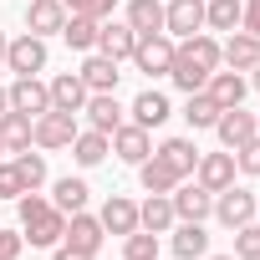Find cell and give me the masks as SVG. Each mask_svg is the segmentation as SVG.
<instances>
[{
    "label": "cell",
    "mask_w": 260,
    "mask_h": 260,
    "mask_svg": "<svg viewBox=\"0 0 260 260\" xmlns=\"http://www.w3.org/2000/svg\"><path fill=\"white\" fill-rule=\"evenodd\" d=\"M16 214H21V235L36 245V250H56L61 235H67V214L41 194V189H26L16 199Z\"/></svg>",
    "instance_id": "1"
},
{
    "label": "cell",
    "mask_w": 260,
    "mask_h": 260,
    "mask_svg": "<svg viewBox=\"0 0 260 260\" xmlns=\"http://www.w3.org/2000/svg\"><path fill=\"white\" fill-rule=\"evenodd\" d=\"M77 133H82V127H77V112H56V107H46V112L31 122V148H41V153H61V148H72Z\"/></svg>",
    "instance_id": "2"
},
{
    "label": "cell",
    "mask_w": 260,
    "mask_h": 260,
    "mask_svg": "<svg viewBox=\"0 0 260 260\" xmlns=\"http://www.w3.org/2000/svg\"><path fill=\"white\" fill-rule=\"evenodd\" d=\"M46 61H51V51H46V41H41V36H31V31L11 36V46H6V67H11L16 77H41V72H46Z\"/></svg>",
    "instance_id": "3"
},
{
    "label": "cell",
    "mask_w": 260,
    "mask_h": 260,
    "mask_svg": "<svg viewBox=\"0 0 260 260\" xmlns=\"http://www.w3.org/2000/svg\"><path fill=\"white\" fill-rule=\"evenodd\" d=\"M255 214H260V199H255L250 189L230 184V189H219V194H214V214H209V219H219L224 230H240V224H250Z\"/></svg>",
    "instance_id": "4"
},
{
    "label": "cell",
    "mask_w": 260,
    "mask_h": 260,
    "mask_svg": "<svg viewBox=\"0 0 260 260\" xmlns=\"http://www.w3.org/2000/svg\"><path fill=\"white\" fill-rule=\"evenodd\" d=\"M133 61L143 77H169V67H174V36H138V46H133Z\"/></svg>",
    "instance_id": "5"
},
{
    "label": "cell",
    "mask_w": 260,
    "mask_h": 260,
    "mask_svg": "<svg viewBox=\"0 0 260 260\" xmlns=\"http://www.w3.org/2000/svg\"><path fill=\"white\" fill-rule=\"evenodd\" d=\"M194 31H204V0H164V36L184 41Z\"/></svg>",
    "instance_id": "6"
},
{
    "label": "cell",
    "mask_w": 260,
    "mask_h": 260,
    "mask_svg": "<svg viewBox=\"0 0 260 260\" xmlns=\"http://www.w3.org/2000/svg\"><path fill=\"white\" fill-rule=\"evenodd\" d=\"M235 153L230 148H219V153H199V164H194V184H204L209 194H219V189H230L235 184Z\"/></svg>",
    "instance_id": "7"
},
{
    "label": "cell",
    "mask_w": 260,
    "mask_h": 260,
    "mask_svg": "<svg viewBox=\"0 0 260 260\" xmlns=\"http://www.w3.org/2000/svg\"><path fill=\"white\" fill-rule=\"evenodd\" d=\"M214 133H219V148H245L255 133H260V127H255V112H245V102L240 107H224L219 112V122H214Z\"/></svg>",
    "instance_id": "8"
},
{
    "label": "cell",
    "mask_w": 260,
    "mask_h": 260,
    "mask_svg": "<svg viewBox=\"0 0 260 260\" xmlns=\"http://www.w3.org/2000/svg\"><path fill=\"white\" fill-rule=\"evenodd\" d=\"M102 240H107V230H102V219H97V214H87V209L67 214V235H61V245L97 255V250H102Z\"/></svg>",
    "instance_id": "9"
},
{
    "label": "cell",
    "mask_w": 260,
    "mask_h": 260,
    "mask_svg": "<svg viewBox=\"0 0 260 260\" xmlns=\"http://www.w3.org/2000/svg\"><path fill=\"white\" fill-rule=\"evenodd\" d=\"M169 250H174V260H204L209 255V230L199 219H179L169 230Z\"/></svg>",
    "instance_id": "10"
},
{
    "label": "cell",
    "mask_w": 260,
    "mask_h": 260,
    "mask_svg": "<svg viewBox=\"0 0 260 260\" xmlns=\"http://www.w3.org/2000/svg\"><path fill=\"white\" fill-rule=\"evenodd\" d=\"M133 46H138V31L127 26V21H112V16H107V21L97 26V46H92V51H102V56H112V61H127Z\"/></svg>",
    "instance_id": "11"
},
{
    "label": "cell",
    "mask_w": 260,
    "mask_h": 260,
    "mask_svg": "<svg viewBox=\"0 0 260 260\" xmlns=\"http://www.w3.org/2000/svg\"><path fill=\"white\" fill-rule=\"evenodd\" d=\"M6 97H11L16 112H31V117H41V112L51 107V87H46L41 77H16V82L6 87Z\"/></svg>",
    "instance_id": "12"
},
{
    "label": "cell",
    "mask_w": 260,
    "mask_h": 260,
    "mask_svg": "<svg viewBox=\"0 0 260 260\" xmlns=\"http://www.w3.org/2000/svg\"><path fill=\"white\" fill-rule=\"evenodd\" d=\"M169 199H174V214H179V219H199V224H204V219L214 214V194H209L204 184H194V179H184Z\"/></svg>",
    "instance_id": "13"
},
{
    "label": "cell",
    "mask_w": 260,
    "mask_h": 260,
    "mask_svg": "<svg viewBox=\"0 0 260 260\" xmlns=\"http://www.w3.org/2000/svg\"><path fill=\"white\" fill-rule=\"evenodd\" d=\"M82 112H87V127H97V133H107V138H112L117 127H122V112H127V107L117 102V92H92Z\"/></svg>",
    "instance_id": "14"
},
{
    "label": "cell",
    "mask_w": 260,
    "mask_h": 260,
    "mask_svg": "<svg viewBox=\"0 0 260 260\" xmlns=\"http://www.w3.org/2000/svg\"><path fill=\"white\" fill-rule=\"evenodd\" d=\"M127 112H133L138 127H148V133H153V127H164V122L174 117V102H169L158 87H143V92L133 97V107H127Z\"/></svg>",
    "instance_id": "15"
},
{
    "label": "cell",
    "mask_w": 260,
    "mask_h": 260,
    "mask_svg": "<svg viewBox=\"0 0 260 260\" xmlns=\"http://www.w3.org/2000/svg\"><path fill=\"white\" fill-rule=\"evenodd\" d=\"M117 67H122V61H112V56H102V51H87V61L77 67V77L87 82V92H117V82H122Z\"/></svg>",
    "instance_id": "16"
},
{
    "label": "cell",
    "mask_w": 260,
    "mask_h": 260,
    "mask_svg": "<svg viewBox=\"0 0 260 260\" xmlns=\"http://www.w3.org/2000/svg\"><path fill=\"white\" fill-rule=\"evenodd\" d=\"M219 61H224L230 72H250V67L260 61V36H250V31H230V36L219 41Z\"/></svg>",
    "instance_id": "17"
},
{
    "label": "cell",
    "mask_w": 260,
    "mask_h": 260,
    "mask_svg": "<svg viewBox=\"0 0 260 260\" xmlns=\"http://www.w3.org/2000/svg\"><path fill=\"white\" fill-rule=\"evenodd\" d=\"M97 219H102L107 235H133L138 230V204L127 199V194H107L102 209H97Z\"/></svg>",
    "instance_id": "18"
},
{
    "label": "cell",
    "mask_w": 260,
    "mask_h": 260,
    "mask_svg": "<svg viewBox=\"0 0 260 260\" xmlns=\"http://www.w3.org/2000/svg\"><path fill=\"white\" fill-rule=\"evenodd\" d=\"M61 26H67V6L61 0H31L26 6V31L31 36H61Z\"/></svg>",
    "instance_id": "19"
},
{
    "label": "cell",
    "mask_w": 260,
    "mask_h": 260,
    "mask_svg": "<svg viewBox=\"0 0 260 260\" xmlns=\"http://www.w3.org/2000/svg\"><path fill=\"white\" fill-rule=\"evenodd\" d=\"M112 153L122 158V164H143L148 153H153V138H148V127H138V122H122L117 133H112Z\"/></svg>",
    "instance_id": "20"
},
{
    "label": "cell",
    "mask_w": 260,
    "mask_h": 260,
    "mask_svg": "<svg viewBox=\"0 0 260 260\" xmlns=\"http://www.w3.org/2000/svg\"><path fill=\"white\" fill-rule=\"evenodd\" d=\"M204 92H209L219 107H240V102H245V92H250V77H245V72H230V67H219V72H209Z\"/></svg>",
    "instance_id": "21"
},
{
    "label": "cell",
    "mask_w": 260,
    "mask_h": 260,
    "mask_svg": "<svg viewBox=\"0 0 260 260\" xmlns=\"http://www.w3.org/2000/svg\"><path fill=\"white\" fill-rule=\"evenodd\" d=\"M46 87H51V107H56V112H82V107H87V97H92V92H87V82H82L77 72H56Z\"/></svg>",
    "instance_id": "22"
},
{
    "label": "cell",
    "mask_w": 260,
    "mask_h": 260,
    "mask_svg": "<svg viewBox=\"0 0 260 260\" xmlns=\"http://www.w3.org/2000/svg\"><path fill=\"white\" fill-rule=\"evenodd\" d=\"M31 122H36V117H31V112H16V107L0 112V148H6L11 158L31 148Z\"/></svg>",
    "instance_id": "23"
},
{
    "label": "cell",
    "mask_w": 260,
    "mask_h": 260,
    "mask_svg": "<svg viewBox=\"0 0 260 260\" xmlns=\"http://www.w3.org/2000/svg\"><path fill=\"white\" fill-rule=\"evenodd\" d=\"M107 153H112V138L97 133V127H82L72 138V164L77 169H97V164H107Z\"/></svg>",
    "instance_id": "24"
},
{
    "label": "cell",
    "mask_w": 260,
    "mask_h": 260,
    "mask_svg": "<svg viewBox=\"0 0 260 260\" xmlns=\"http://www.w3.org/2000/svg\"><path fill=\"white\" fill-rule=\"evenodd\" d=\"M153 153H158L179 179H194V164H199V143H194V138H164Z\"/></svg>",
    "instance_id": "25"
},
{
    "label": "cell",
    "mask_w": 260,
    "mask_h": 260,
    "mask_svg": "<svg viewBox=\"0 0 260 260\" xmlns=\"http://www.w3.org/2000/svg\"><path fill=\"white\" fill-rule=\"evenodd\" d=\"M174 224H179V214H174V199H169V194H148V199L138 204V230L169 235Z\"/></svg>",
    "instance_id": "26"
},
{
    "label": "cell",
    "mask_w": 260,
    "mask_h": 260,
    "mask_svg": "<svg viewBox=\"0 0 260 260\" xmlns=\"http://www.w3.org/2000/svg\"><path fill=\"white\" fill-rule=\"evenodd\" d=\"M138 184H143V194H174L184 179H179V174H174L158 153H148V158L138 164Z\"/></svg>",
    "instance_id": "27"
},
{
    "label": "cell",
    "mask_w": 260,
    "mask_h": 260,
    "mask_svg": "<svg viewBox=\"0 0 260 260\" xmlns=\"http://www.w3.org/2000/svg\"><path fill=\"white\" fill-rule=\"evenodd\" d=\"M122 21L133 26L138 36H158V31H164V0H127Z\"/></svg>",
    "instance_id": "28"
},
{
    "label": "cell",
    "mask_w": 260,
    "mask_h": 260,
    "mask_svg": "<svg viewBox=\"0 0 260 260\" xmlns=\"http://www.w3.org/2000/svg\"><path fill=\"white\" fill-rule=\"evenodd\" d=\"M87 199H92V189H87V179H82V174H67V179H56V184H51V204H56L61 214L87 209Z\"/></svg>",
    "instance_id": "29"
},
{
    "label": "cell",
    "mask_w": 260,
    "mask_h": 260,
    "mask_svg": "<svg viewBox=\"0 0 260 260\" xmlns=\"http://www.w3.org/2000/svg\"><path fill=\"white\" fill-rule=\"evenodd\" d=\"M219 112H224V107H219L209 92H189V97H184V122L194 127V133H209V127L219 122Z\"/></svg>",
    "instance_id": "30"
},
{
    "label": "cell",
    "mask_w": 260,
    "mask_h": 260,
    "mask_svg": "<svg viewBox=\"0 0 260 260\" xmlns=\"http://www.w3.org/2000/svg\"><path fill=\"white\" fill-rule=\"evenodd\" d=\"M245 0H204V31H240Z\"/></svg>",
    "instance_id": "31"
},
{
    "label": "cell",
    "mask_w": 260,
    "mask_h": 260,
    "mask_svg": "<svg viewBox=\"0 0 260 260\" xmlns=\"http://www.w3.org/2000/svg\"><path fill=\"white\" fill-rule=\"evenodd\" d=\"M169 82L189 97V92H204V82H209V72L204 67H194L189 56H179V41H174V67H169Z\"/></svg>",
    "instance_id": "32"
},
{
    "label": "cell",
    "mask_w": 260,
    "mask_h": 260,
    "mask_svg": "<svg viewBox=\"0 0 260 260\" xmlns=\"http://www.w3.org/2000/svg\"><path fill=\"white\" fill-rule=\"evenodd\" d=\"M97 26H102V21H92V16H67V26H61V41H67L72 51H82V56H87V51L97 46Z\"/></svg>",
    "instance_id": "33"
},
{
    "label": "cell",
    "mask_w": 260,
    "mask_h": 260,
    "mask_svg": "<svg viewBox=\"0 0 260 260\" xmlns=\"http://www.w3.org/2000/svg\"><path fill=\"white\" fill-rule=\"evenodd\" d=\"M122 260H158V235H153V230L122 235Z\"/></svg>",
    "instance_id": "34"
},
{
    "label": "cell",
    "mask_w": 260,
    "mask_h": 260,
    "mask_svg": "<svg viewBox=\"0 0 260 260\" xmlns=\"http://www.w3.org/2000/svg\"><path fill=\"white\" fill-rule=\"evenodd\" d=\"M16 169H21V184H26V189H41V184H46V153H41V148L16 153Z\"/></svg>",
    "instance_id": "35"
},
{
    "label": "cell",
    "mask_w": 260,
    "mask_h": 260,
    "mask_svg": "<svg viewBox=\"0 0 260 260\" xmlns=\"http://www.w3.org/2000/svg\"><path fill=\"white\" fill-rule=\"evenodd\" d=\"M235 260H260V219L235 230Z\"/></svg>",
    "instance_id": "36"
},
{
    "label": "cell",
    "mask_w": 260,
    "mask_h": 260,
    "mask_svg": "<svg viewBox=\"0 0 260 260\" xmlns=\"http://www.w3.org/2000/svg\"><path fill=\"white\" fill-rule=\"evenodd\" d=\"M67 16H92V21H107L117 11V0H61Z\"/></svg>",
    "instance_id": "37"
},
{
    "label": "cell",
    "mask_w": 260,
    "mask_h": 260,
    "mask_svg": "<svg viewBox=\"0 0 260 260\" xmlns=\"http://www.w3.org/2000/svg\"><path fill=\"white\" fill-rule=\"evenodd\" d=\"M21 194H26V184H21L16 158H0V199H21Z\"/></svg>",
    "instance_id": "38"
},
{
    "label": "cell",
    "mask_w": 260,
    "mask_h": 260,
    "mask_svg": "<svg viewBox=\"0 0 260 260\" xmlns=\"http://www.w3.org/2000/svg\"><path fill=\"white\" fill-rule=\"evenodd\" d=\"M235 169H240V174H250V179H260V133H255L245 148H235Z\"/></svg>",
    "instance_id": "39"
},
{
    "label": "cell",
    "mask_w": 260,
    "mask_h": 260,
    "mask_svg": "<svg viewBox=\"0 0 260 260\" xmlns=\"http://www.w3.org/2000/svg\"><path fill=\"white\" fill-rule=\"evenodd\" d=\"M21 250H26L21 230H0V260H21Z\"/></svg>",
    "instance_id": "40"
},
{
    "label": "cell",
    "mask_w": 260,
    "mask_h": 260,
    "mask_svg": "<svg viewBox=\"0 0 260 260\" xmlns=\"http://www.w3.org/2000/svg\"><path fill=\"white\" fill-rule=\"evenodd\" d=\"M240 31L260 36V0H245V16H240Z\"/></svg>",
    "instance_id": "41"
},
{
    "label": "cell",
    "mask_w": 260,
    "mask_h": 260,
    "mask_svg": "<svg viewBox=\"0 0 260 260\" xmlns=\"http://www.w3.org/2000/svg\"><path fill=\"white\" fill-rule=\"evenodd\" d=\"M51 260H97V255H87V250H72V245H56V250H51Z\"/></svg>",
    "instance_id": "42"
},
{
    "label": "cell",
    "mask_w": 260,
    "mask_h": 260,
    "mask_svg": "<svg viewBox=\"0 0 260 260\" xmlns=\"http://www.w3.org/2000/svg\"><path fill=\"white\" fill-rule=\"evenodd\" d=\"M250 87H255V92H260V61H255V67H250Z\"/></svg>",
    "instance_id": "43"
},
{
    "label": "cell",
    "mask_w": 260,
    "mask_h": 260,
    "mask_svg": "<svg viewBox=\"0 0 260 260\" xmlns=\"http://www.w3.org/2000/svg\"><path fill=\"white\" fill-rule=\"evenodd\" d=\"M6 46H11V36H6V31H0V67H6Z\"/></svg>",
    "instance_id": "44"
},
{
    "label": "cell",
    "mask_w": 260,
    "mask_h": 260,
    "mask_svg": "<svg viewBox=\"0 0 260 260\" xmlns=\"http://www.w3.org/2000/svg\"><path fill=\"white\" fill-rule=\"evenodd\" d=\"M6 107H11V97H6V87H0V112H6Z\"/></svg>",
    "instance_id": "45"
},
{
    "label": "cell",
    "mask_w": 260,
    "mask_h": 260,
    "mask_svg": "<svg viewBox=\"0 0 260 260\" xmlns=\"http://www.w3.org/2000/svg\"><path fill=\"white\" fill-rule=\"evenodd\" d=\"M209 260H235V255H209Z\"/></svg>",
    "instance_id": "46"
},
{
    "label": "cell",
    "mask_w": 260,
    "mask_h": 260,
    "mask_svg": "<svg viewBox=\"0 0 260 260\" xmlns=\"http://www.w3.org/2000/svg\"><path fill=\"white\" fill-rule=\"evenodd\" d=\"M255 127H260V112H255Z\"/></svg>",
    "instance_id": "47"
},
{
    "label": "cell",
    "mask_w": 260,
    "mask_h": 260,
    "mask_svg": "<svg viewBox=\"0 0 260 260\" xmlns=\"http://www.w3.org/2000/svg\"><path fill=\"white\" fill-rule=\"evenodd\" d=\"M0 158H6V148H0Z\"/></svg>",
    "instance_id": "48"
},
{
    "label": "cell",
    "mask_w": 260,
    "mask_h": 260,
    "mask_svg": "<svg viewBox=\"0 0 260 260\" xmlns=\"http://www.w3.org/2000/svg\"><path fill=\"white\" fill-rule=\"evenodd\" d=\"M255 219H260V214H255Z\"/></svg>",
    "instance_id": "49"
}]
</instances>
